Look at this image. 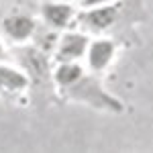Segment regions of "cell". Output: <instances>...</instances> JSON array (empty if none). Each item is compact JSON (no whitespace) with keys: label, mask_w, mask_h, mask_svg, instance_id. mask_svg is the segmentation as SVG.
Masks as SVG:
<instances>
[{"label":"cell","mask_w":153,"mask_h":153,"mask_svg":"<svg viewBox=\"0 0 153 153\" xmlns=\"http://www.w3.org/2000/svg\"><path fill=\"white\" fill-rule=\"evenodd\" d=\"M108 2H112V0H78V6L80 8H94V6H102Z\"/></svg>","instance_id":"9"},{"label":"cell","mask_w":153,"mask_h":153,"mask_svg":"<svg viewBox=\"0 0 153 153\" xmlns=\"http://www.w3.org/2000/svg\"><path fill=\"white\" fill-rule=\"evenodd\" d=\"M78 6L71 2H59V0H45L39 8L41 21L45 27L55 31H65L78 23Z\"/></svg>","instance_id":"6"},{"label":"cell","mask_w":153,"mask_h":153,"mask_svg":"<svg viewBox=\"0 0 153 153\" xmlns=\"http://www.w3.org/2000/svg\"><path fill=\"white\" fill-rule=\"evenodd\" d=\"M37 29H39V25H37L35 12H10V14L0 16V31L14 45L25 43L27 39L35 37Z\"/></svg>","instance_id":"5"},{"label":"cell","mask_w":153,"mask_h":153,"mask_svg":"<svg viewBox=\"0 0 153 153\" xmlns=\"http://www.w3.org/2000/svg\"><path fill=\"white\" fill-rule=\"evenodd\" d=\"M117 47H118L117 39L106 37V35H96V39L90 41L88 51H86L88 70L98 74V76L104 74V71L112 65L114 57H117Z\"/></svg>","instance_id":"7"},{"label":"cell","mask_w":153,"mask_h":153,"mask_svg":"<svg viewBox=\"0 0 153 153\" xmlns=\"http://www.w3.org/2000/svg\"><path fill=\"white\" fill-rule=\"evenodd\" d=\"M143 21V0H112L102 6L82 8L78 12V23L86 33L106 35L118 43H129L135 39V25ZM137 41V39H135Z\"/></svg>","instance_id":"2"},{"label":"cell","mask_w":153,"mask_h":153,"mask_svg":"<svg viewBox=\"0 0 153 153\" xmlns=\"http://www.w3.org/2000/svg\"><path fill=\"white\" fill-rule=\"evenodd\" d=\"M88 45H90V37L86 31H80V33L70 31V33L59 37L53 59H55V63H59V61H80L86 55Z\"/></svg>","instance_id":"8"},{"label":"cell","mask_w":153,"mask_h":153,"mask_svg":"<svg viewBox=\"0 0 153 153\" xmlns=\"http://www.w3.org/2000/svg\"><path fill=\"white\" fill-rule=\"evenodd\" d=\"M12 53L19 61V65L27 71V76L31 78V88H33V94L41 92L45 94V90L55 88L53 84V65H51V59L45 49H41L35 43H19L12 47Z\"/></svg>","instance_id":"3"},{"label":"cell","mask_w":153,"mask_h":153,"mask_svg":"<svg viewBox=\"0 0 153 153\" xmlns=\"http://www.w3.org/2000/svg\"><path fill=\"white\" fill-rule=\"evenodd\" d=\"M53 84L59 90L61 100L82 102L90 108L112 114L125 112V104L104 90L98 74L90 70L86 71L78 61H59L53 68Z\"/></svg>","instance_id":"1"},{"label":"cell","mask_w":153,"mask_h":153,"mask_svg":"<svg viewBox=\"0 0 153 153\" xmlns=\"http://www.w3.org/2000/svg\"><path fill=\"white\" fill-rule=\"evenodd\" d=\"M6 57V49H4V45H2V41H0V61Z\"/></svg>","instance_id":"10"},{"label":"cell","mask_w":153,"mask_h":153,"mask_svg":"<svg viewBox=\"0 0 153 153\" xmlns=\"http://www.w3.org/2000/svg\"><path fill=\"white\" fill-rule=\"evenodd\" d=\"M59 2H71V0H59Z\"/></svg>","instance_id":"11"},{"label":"cell","mask_w":153,"mask_h":153,"mask_svg":"<svg viewBox=\"0 0 153 153\" xmlns=\"http://www.w3.org/2000/svg\"><path fill=\"white\" fill-rule=\"evenodd\" d=\"M31 90V78L23 68H14L0 61V98L4 102H25V94Z\"/></svg>","instance_id":"4"}]
</instances>
